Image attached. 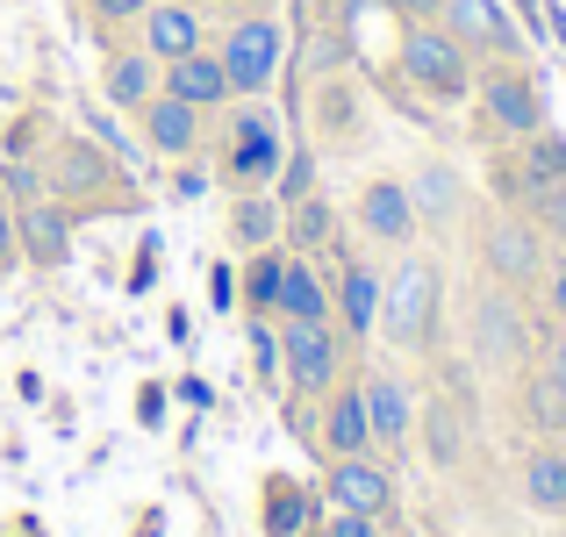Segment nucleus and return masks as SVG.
<instances>
[{"instance_id": "nucleus-11", "label": "nucleus", "mask_w": 566, "mask_h": 537, "mask_svg": "<svg viewBox=\"0 0 566 537\" xmlns=\"http://www.w3.org/2000/svg\"><path fill=\"white\" fill-rule=\"evenodd\" d=\"M323 502L331 509H359V516H387V502H395V481H387V466H374L366 452L337 459L331 466V487H323Z\"/></svg>"}, {"instance_id": "nucleus-35", "label": "nucleus", "mask_w": 566, "mask_h": 537, "mask_svg": "<svg viewBox=\"0 0 566 537\" xmlns=\"http://www.w3.org/2000/svg\"><path fill=\"white\" fill-rule=\"evenodd\" d=\"M545 380H553V394L566 401V337H553V351H545Z\"/></svg>"}, {"instance_id": "nucleus-27", "label": "nucleus", "mask_w": 566, "mask_h": 537, "mask_svg": "<svg viewBox=\"0 0 566 537\" xmlns=\"http://www.w3.org/2000/svg\"><path fill=\"white\" fill-rule=\"evenodd\" d=\"M86 14H94V29H123V22H144L151 0H86Z\"/></svg>"}, {"instance_id": "nucleus-32", "label": "nucleus", "mask_w": 566, "mask_h": 537, "mask_svg": "<svg viewBox=\"0 0 566 537\" xmlns=\"http://www.w3.org/2000/svg\"><path fill=\"white\" fill-rule=\"evenodd\" d=\"M251 358H259V372H273V366H280V337L265 330V316H259V330H251Z\"/></svg>"}, {"instance_id": "nucleus-12", "label": "nucleus", "mask_w": 566, "mask_h": 537, "mask_svg": "<svg viewBox=\"0 0 566 537\" xmlns=\"http://www.w3.org/2000/svg\"><path fill=\"white\" fill-rule=\"evenodd\" d=\"M158 86H166V94H180L187 101V108H230V72H222V57L216 51H208V43H201V51H187V57H172V65H166V80H158Z\"/></svg>"}, {"instance_id": "nucleus-13", "label": "nucleus", "mask_w": 566, "mask_h": 537, "mask_svg": "<svg viewBox=\"0 0 566 537\" xmlns=\"http://www.w3.org/2000/svg\"><path fill=\"white\" fill-rule=\"evenodd\" d=\"M323 452L352 459V452H374V423H366V394L359 380H337L323 394Z\"/></svg>"}, {"instance_id": "nucleus-20", "label": "nucleus", "mask_w": 566, "mask_h": 537, "mask_svg": "<svg viewBox=\"0 0 566 537\" xmlns=\"http://www.w3.org/2000/svg\"><path fill=\"white\" fill-rule=\"evenodd\" d=\"M359 394H366L374 444H401V438H409V387L387 380V372H374V380H359Z\"/></svg>"}, {"instance_id": "nucleus-28", "label": "nucleus", "mask_w": 566, "mask_h": 537, "mask_svg": "<svg viewBox=\"0 0 566 537\" xmlns=\"http://www.w3.org/2000/svg\"><path fill=\"white\" fill-rule=\"evenodd\" d=\"M531 222L566 236V179H559V187H538V193H531Z\"/></svg>"}, {"instance_id": "nucleus-30", "label": "nucleus", "mask_w": 566, "mask_h": 537, "mask_svg": "<svg viewBox=\"0 0 566 537\" xmlns=\"http://www.w3.org/2000/svg\"><path fill=\"white\" fill-rule=\"evenodd\" d=\"M0 193H14V201H36V193H43V172H36V166H0Z\"/></svg>"}, {"instance_id": "nucleus-16", "label": "nucleus", "mask_w": 566, "mask_h": 537, "mask_svg": "<svg viewBox=\"0 0 566 537\" xmlns=\"http://www.w3.org/2000/svg\"><path fill=\"white\" fill-rule=\"evenodd\" d=\"M481 244H488V265H495L502 280H538L545 273V259H538V222H531V215H495Z\"/></svg>"}, {"instance_id": "nucleus-6", "label": "nucleus", "mask_w": 566, "mask_h": 537, "mask_svg": "<svg viewBox=\"0 0 566 537\" xmlns=\"http://www.w3.org/2000/svg\"><path fill=\"white\" fill-rule=\"evenodd\" d=\"M473 94H481L488 129H502L510 144H524L531 129H545V101H538V86H531V72L516 65V57H495V65L473 80Z\"/></svg>"}, {"instance_id": "nucleus-23", "label": "nucleus", "mask_w": 566, "mask_h": 537, "mask_svg": "<svg viewBox=\"0 0 566 537\" xmlns=\"http://www.w3.org/2000/svg\"><path fill=\"white\" fill-rule=\"evenodd\" d=\"M280 230H287V251H323L331 244V230H337V208L323 201V193H302V201L287 208V215H280Z\"/></svg>"}, {"instance_id": "nucleus-34", "label": "nucleus", "mask_w": 566, "mask_h": 537, "mask_svg": "<svg viewBox=\"0 0 566 537\" xmlns=\"http://www.w3.org/2000/svg\"><path fill=\"white\" fill-rule=\"evenodd\" d=\"M208 302H216V308L237 302V273H230V265H216V273H208Z\"/></svg>"}, {"instance_id": "nucleus-4", "label": "nucleus", "mask_w": 566, "mask_h": 537, "mask_svg": "<svg viewBox=\"0 0 566 537\" xmlns=\"http://www.w3.org/2000/svg\"><path fill=\"white\" fill-rule=\"evenodd\" d=\"M280 166H287V144H280L273 115L265 108H237L230 137H222V179H230L237 193H259V187L280 179Z\"/></svg>"}, {"instance_id": "nucleus-17", "label": "nucleus", "mask_w": 566, "mask_h": 537, "mask_svg": "<svg viewBox=\"0 0 566 537\" xmlns=\"http://www.w3.org/2000/svg\"><path fill=\"white\" fill-rule=\"evenodd\" d=\"M280 323H331V273L308 265L302 251H287V273H280V302H273Z\"/></svg>"}, {"instance_id": "nucleus-8", "label": "nucleus", "mask_w": 566, "mask_h": 537, "mask_svg": "<svg viewBox=\"0 0 566 537\" xmlns=\"http://www.w3.org/2000/svg\"><path fill=\"white\" fill-rule=\"evenodd\" d=\"M438 22L467 43V57H524V36L502 0H438Z\"/></svg>"}, {"instance_id": "nucleus-7", "label": "nucleus", "mask_w": 566, "mask_h": 537, "mask_svg": "<svg viewBox=\"0 0 566 537\" xmlns=\"http://www.w3.org/2000/svg\"><path fill=\"white\" fill-rule=\"evenodd\" d=\"M380 316H387V337H395V345H423L430 316H438V273H430L423 259H409L395 280H380Z\"/></svg>"}, {"instance_id": "nucleus-19", "label": "nucleus", "mask_w": 566, "mask_h": 537, "mask_svg": "<svg viewBox=\"0 0 566 537\" xmlns=\"http://www.w3.org/2000/svg\"><path fill=\"white\" fill-rule=\"evenodd\" d=\"M101 94H108L123 115H137L144 101L158 94V57L144 51V43H137V51H108V57H101Z\"/></svg>"}, {"instance_id": "nucleus-24", "label": "nucleus", "mask_w": 566, "mask_h": 537, "mask_svg": "<svg viewBox=\"0 0 566 537\" xmlns=\"http://www.w3.org/2000/svg\"><path fill=\"white\" fill-rule=\"evenodd\" d=\"M280 273H287V251H280V244L251 251L244 280H237V302H244L251 316H273V302H280Z\"/></svg>"}, {"instance_id": "nucleus-36", "label": "nucleus", "mask_w": 566, "mask_h": 537, "mask_svg": "<svg viewBox=\"0 0 566 537\" xmlns=\"http://www.w3.org/2000/svg\"><path fill=\"white\" fill-rule=\"evenodd\" d=\"M387 14H401V22H430L438 14V0H380Z\"/></svg>"}, {"instance_id": "nucleus-38", "label": "nucleus", "mask_w": 566, "mask_h": 537, "mask_svg": "<svg viewBox=\"0 0 566 537\" xmlns=\"http://www.w3.org/2000/svg\"><path fill=\"white\" fill-rule=\"evenodd\" d=\"M545 302H553V316L566 323V265H559V273H553V280H545Z\"/></svg>"}, {"instance_id": "nucleus-1", "label": "nucleus", "mask_w": 566, "mask_h": 537, "mask_svg": "<svg viewBox=\"0 0 566 537\" xmlns=\"http://www.w3.org/2000/svg\"><path fill=\"white\" fill-rule=\"evenodd\" d=\"M401 80L430 101H467L473 94V57L438 14L430 22H401Z\"/></svg>"}, {"instance_id": "nucleus-42", "label": "nucleus", "mask_w": 566, "mask_h": 537, "mask_svg": "<svg viewBox=\"0 0 566 537\" xmlns=\"http://www.w3.org/2000/svg\"><path fill=\"white\" fill-rule=\"evenodd\" d=\"M316 537H323V530H316Z\"/></svg>"}, {"instance_id": "nucleus-33", "label": "nucleus", "mask_w": 566, "mask_h": 537, "mask_svg": "<svg viewBox=\"0 0 566 537\" xmlns=\"http://www.w3.org/2000/svg\"><path fill=\"white\" fill-rule=\"evenodd\" d=\"M14 259H22V251H14V208H8V193H0V273H8Z\"/></svg>"}, {"instance_id": "nucleus-39", "label": "nucleus", "mask_w": 566, "mask_h": 537, "mask_svg": "<svg viewBox=\"0 0 566 537\" xmlns=\"http://www.w3.org/2000/svg\"><path fill=\"white\" fill-rule=\"evenodd\" d=\"M287 0H237V14H280Z\"/></svg>"}, {"instance_id": "nucleus-10", "label": "nucleus", "mask_w": 566, "mask_h": 537, "mask_svg": "<svg viewBox=\"0 0 566 537\" xmlns=\"http://www.w3.org/2000/svg\"><path fill=\"white\" fill-rule=\"evenodd\" d=\"M137 129H144V144H151L158 158H193V151H201V137H208V115L158 86V94L137 108Z\"/></svg>"}, {"instance_id": "nucleus-5", "label": "nucleus", "mask_w": 566, "mask_h": 537, "mask_svg": "<svg viewBox=\"0 0 566 537\" xmlns=\"http://www.w3.org/2000/svg\"><path fill=\"white\" fill-rule=\"evenodd\" d=\"M280 366H287L294 394L323 401L345 380V330H337V323H287V330H280Z\"/></svg>"}, {"instance_id": "nucleus-40", "label": "nucleus", "mask_w": 566, "mask_h": 537, "mask_svg": "<svg viewBox=\"0 0 566 537\" xmlns=\"http://www.w3.org/2000/svg\"><path fill=\"white\" fill-rule=\"evenodd\" d=\"M294 8H302V14H316V8H323V0H294Z\"/></svg>"}, {"instance_id": "nucleus-18", "label": "nucleus", "mask_w": 566, "mask_h": 537, "mask_svg": "<svg viewBox=\"0 0 566 537\" xmlns=\"http://www.w3.org/2000/svg\"><path fill=\"white\" fill-rule=\"evenodd\" d=\"M201 14L187 8V0H151V14H144V51L158 57V65H172V57L201 51Z\"/></svg>"}, {"instance_id": "nucleus-22", "label": "nucleus", "mask_w": 566, "mask_h": 537, "mask_svg": "<svg viewBox=\"0 0 566 537\" xmlns=\"http://www.w3.org/2000/svg\"><path fill=\"white\" fill-rule=\"evenodd\" d=\"M524 502L538 516H566V452L559 444H545V452L524 459Z\"/></svg>"}, {"instance_id": "nucleus-41", "label": "nucleus", "mask_w": 566, "mask_h": 537, "mask_svg": "<svg viewBox=\"0 0 566 537\" xmlns=\"http://www.w3.org/2000/svg\"><path fill=\"white\" fill-rule=\"evenodd\" d=\"M553 29H559V36H566V14H553Z\"/></svg>"}, {"instance_id": "nucleus-25", "label": "nucleus", "mask_w": 566, "mask_h": 537, "mask_svg": "<svg viewBox=\"0 0 566 537\" xmlns=\"http://www.w3.org/2000/svg\"><path fill=\"white\" fill-rule=\"evenodd\" d=\"M308 524V495L280 473V481H265V537H302Z\"/></svg>"}, {"instance_id": "nucleus-21", "label": "nucleus", "mask_w": 566, "mask_h": 537, "mask_svg": "<svg viewBox=\"0 0 566 537\" xmlns=\"http://www.w3.org/2000/svg\"><path fill=\"white\" fill-rule=\"evenodd\" d=\"M280 215H287V208L273 201V187L237 193V208H230V236H237L244 251H265V244H280Z\"/></svg>"}, {"instance_id": "nucleus-15", "label": "nucleus", "mask_w": 566, "mask_h": 537, "mask_svg": "<svg viewBox=\"0 0 566 537\" xmlns=\"http://www.w3.org/2000/svg\"><path fill=\"white\" fill-rule=\"evenodd\" d=\"M359 230L374 236V244H409L416 236V201L401 179H366L359 193Z\"/></svg>"}, {"instance_id": "nucleus-37", "label": "nucleus", "mask_w": 566, "mask_h": 537, "mask_svg": "<svg viewBox=\"0 0 566 537\" xmlns=\"http://www.w3.org/2000/svg\"><path fill=\"white\" fill-rule=\"evenodd\" d=\"M137 415H144V423H158V415H166V387H144V394H137Z\"/></svg>"}, {"instance_id": "nucleus-31", "label": "nucleus", "mask_w": 566, "mask_h": 537, "mask_svg": "<svg viewBox=\"0 0 566 537\" xmlns=\"http://www.w3.org/2000/svg\"><path fill=\"white\" fill-rule=\"evenodd\" d=\"M380 516H359V509H331V524H323V537H374Z\"/></svg>"}, {"instance_id": "nucleus-3", "label": "nucleus", "mask_w": 566, "mask_h": 537, "mask_svg": "<svg viewBox=\"0 0 566 537\" xmlns=\"http://www.w3.org/2000/svg\"><path fill=\"white\" fill-rule=\"evenodd\" d=\"M51 193L80 215V208H123L129 201V187H123V158H108L101 144H86V137H72V144H57V158H51Z\"/></svg>"}, {"instance_id": "nucleus-26", "label": "nucleus", "mask_w": 566, "mask_h": 537, "mask_svg": "<svg viewBox=\"0 0 566 537\" xmlns=\"http://www.w3.org/2000/svg\"><path fill=\"white\" fill-rule=\"evenodd\" d=\"M302 193H316V158H308V151H294L287 166H280V179H273V201H280V208H294Z\"/></svg>"}, {"instance_id": "nucleus-9", "label": "nucleus", "mask_w": 566, "mask_h": 537, "mask_svg": "<svg viewBox=\"0 0 566 537\" xmlns=\"http://www.w3.org/2000/svg\"><path fill=\"white\" fill-rule=\"evenodd\" d=\"M72 222L80 215H72L65 201H43L36 193V201L14 208V251H22L29 265H43V273H57V265L72 259Z\"/></svg>"}, {"instance_id": "nucleus-14", "label": "nucleus", "mask_w": 566, "mask_h": 537, "mask_svg": "<svg viewBox=\"0 0 566 537\" xmlns=\"http://www.w3.org/2000/svg\"><path fill=\"white\" fill-rule=\"evenodd\" d=\"M331 316H337V330H345V337H374L380 330V273H374V265H337Z\"/></svg>"}, {"instance_id": "nucleus-2", "label": "nucleus", "mask_w": 566, "mask_h": 537, "mask_svg": "<svg viewBox=\"0 0 566 537\" xmlns=\"http://www.w3.org/2000/svg\"><path fill=\"white\" fill-rule=\"evenodd\" d=\"M222 72H230V94H265V86L280 80V65H287V29H280V14H237L230 29H222L216 43Z\"/></svg>"}, {"instance_id": "nucleus-29", "label": "nucleus", "mask_w": 566, "mask_h": 537, "mask_svg": "<svg viewBox=\"0 0 566 537\" xmlns=\"http://www.w3.org/2000/svg\"><path fill=\"white\" fill-rule=\"evenodd\" d=\"M409 201H423L430 215H444V208H452V179H444V166H430L423 179H416V193ZM423 208H416V215H423Z\"/></svg>"}]
</instances>
